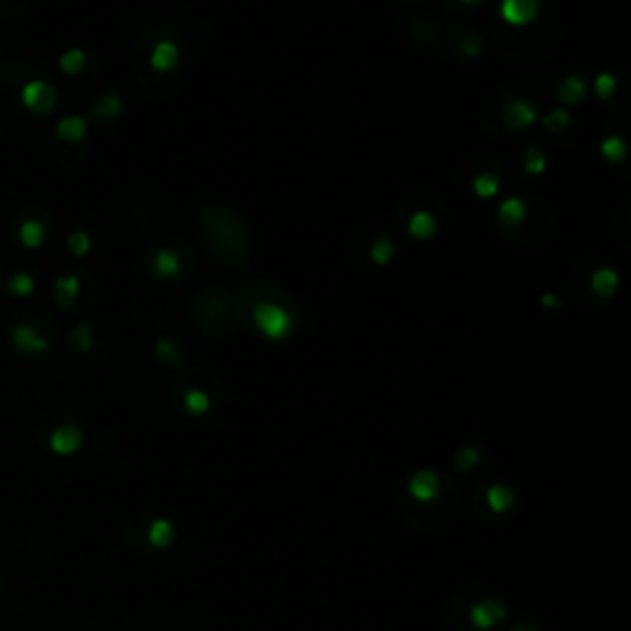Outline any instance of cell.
Wrapping results in <instances>:
<instances>
[{
  "mask_svg": "<svg viewBox=\"0 0 631 631\" xmlns=\"http://www.w3.org/2000/svg\"><path fill=\"white\" fill-rule=\"evenodd\" d=\"M254 323L264 333L269 340H284L289 338V333L293 331V318L286 309L276 304H269V301H262V304L254 306Z\"/></svg>",
  "mask_w": 631,
  "mask_h": 631,
  "instance_id": "obj_1",
  "label": "cell"
},
{
  "mask_svg": "<svg viewBox=\"0 0 631 631\" xmlns=\"http://www.w3.org/2000/svg\"><path fill=\"white\" fill-rule=\"evenodd\" d=\"M23 104L33 113H50L57 104V91L42 79H35L23 86Z\"/></svg>",
  "mask_w": 631,
  "mask_h": 631,
  "instance_id": "obj_2",
  "label": "cell"
},
{
  "mask_svg": "<svg viewBox=\"0 0 631 631\" xmlns=\"http://www.w3.org/2000/svg\"><path fill=\"white\" fill-rule=\"evenodd\" d=\"M540 10V0H503L501 3V17L508 25L523 28L533 23Z\"/></svg>",
  "mask_w": 631,
  "mask_h": 631,
  "instance_id": "obj_3",
  "label": "cell"
},
{
  "mask_svg": "<svg viewBox=\"0 0 631 631\" xmlns=\"http://www.w3.org/2000/svg\"><path fill=\"white\" fill-rule=\"evenodd\" d=\"M12 345H15L20 353H30V355L45 353L47 350V340L42 338L33 326H28V323L15 326V331H12Z\"/></svg>",
  "mask_w": 631,
  "mask_h": 631,
  "instance_id": "obj_4",
  "label": "cell"
},
{
  "mask_svg": "<svg viewBox=\"0 0 631 631\" xmlns=\"http://www.w3.org/2000/svg\"><path fill=\"white\" fill-rule=\"evenodd\" d=\"M503 118H506V124L511 129H528L536 121V109H533V104L525 102V99H513L503 109Z\"/></svg>",
  "mask_w": 631,
  "mask_h": 631,
  "instance_id": "obj_5",
  "label": "cell"
},
{
  "mask_svg": "<svg viewBox=\"0 0 631 631\" xmlns=\"http://www.w3.org/2000/svg\"><path fill=\"white\" fill-rule=\"evenodd\" d=\"M503 616H506V609H503V604L493 602V599H486V602L476 604V607L471 609V621L479 629H488V626H493L496 621H501Z\"/></svg>",
  "mask_w": 631,
  "mask_h": 631,
  "instance_id": "obj_6",
  "label": "cell"
},
{
  "mask_svg": "<svg viewBox=\"0 0 631 631\" xmlns=\"http://www.w3.org/2000/svg\"><path fill=\"white\" fill-rule=\"evenodd\" d=\"M178 60H181V52H178V47H175L173 42H168V39L158 42L151 52V67L156 69V72H170V69L178 64Z\"/></svg>",
  "mask_w": 631,
  "mask_h": 631,
  "instance_id": "obj_7",
  "label": "cell"
},
{
  "mask_svg": "<svg viewBox=\"0 0 631 631\" xmlns=\"http://www.w3.org/2000/svg\"><path fill=\"white\" fill-rule=\"evenodd\" d=\"M79 444H82V432L74 424H64L52 434V449L57 454H72Z\"/></svg>",
  "mask_w": 631,
  "mask_h": 631,
  "instance_id": "obj_8",
  "label": "cell"
},
{
  "mask_svg": "<svg viewBox=\"0 0 631 631\" xmlns=\"http://www.w3.org/2000/svg\"><path fill=\"white\" fill-rule=\"evenodd\" d=\"M616 286H619V276H616L614 269L602 266V269H597L592 274V291L597 293V296H602V299L614 296Z\"/></svg>",
  "mask_w": 631,
  "mask_h": 631,
  "instance_id": "obj_9",
  "label": "cell"
},
{
  "mask_svg": "<svg viewBox=\"0 0 631 631\" xmlns=\"http://www.w3.org/2000/svg\"><path fill=\"white\" fill-rule=\"evenodd\" d=\"M437 486H439V481H437V476L429 471L417 473V476H412V481H410L412 496L417 498V501H432V498L437 496Z\"/></svg>",
  "mask_w": 631,
  "mask_h": 631,
  "instance_id": "obj_10",
  "label": "cell"
},
{
  "mask_svg": "<svg viewBox=\"0 0 631 631\" xmlns=\"http://www.w3.org/2000/svg\"><path fill=\"white\" fill-rule=\"evenodd\" d=\"M498 220H501L506 227L520 225V222L525 220V205H523V200H518V197H508V200H503L501 208H498Z\"/></svg>",
  "mask_w": 631,
  "mask_h": 631,
  "instance_id": "obj_11",
  "label": "cell"
},
{
  "mask_svg": "<svg viewBox=\"0 0 631 631\" xmlns=\"http://www.w3.org/2000/svg\"><path fill=\"white\" fill-rule=\"evenodd\" d=\"M86 134V118L82 116H64L57 124V136L62 141H82Z\"/></svg>",
  "mask_w": 631,
  "mask_h": 631,
  "instance_id": "obj_12",
  "label": "cell"
},
{
  "mask_svg": "<svg viewBox=\"0 0 631 631\" xmlns=\"http://www.w3.org/2000/svg\"><path fill=\"white\" fill-rule=\"evenodd\" d=\"M153 271H156L158 276H163V279H170V276H175L181 271V257L173 254L170 249H161V252L153 257Z\"/></svg>",
  "mask_w": 631,
  "mask_h": 631,
  "instance_id": "obj_13",
  "label": "cell"
},
{
  "mask_svg": "<svg viewBox=\"0 0 631 631\" xmlns=\"http://www.w3.org/2000/svg\"><path fill=\"white\" fill-rule=\"evenodd\" d=\"M434 232H437V220L429 212L419 210L410 217V235L414 239H429V237H434Z\"/></svg>",
  "mask_w": 631,
  "mask_h": 631,
  "instance_id": "obj_14",
  "label": "cell"
},
{
  "mask_svg": "<svg viewBox=\"0 0 631 631\" xmlns=\"http://www.w3.org/2000/svg\"><path fill=\"white\" fill-rule=\"evenodd\" d=\"M79 296V276H60L55 286V299L60 306H72Z\"/></svg>",
  "mask_w": 631,
  "mask_h": 631,
  "instance_id": "obj_15",
  "label": "cell"
},
{
  "mask_svg": "<svg viewBox=\"0 0 631 631\" xmlns=\"http://www.w3.org/2000/svg\"><path fill=\"white\" fill-rule=\"evenodd\" d=\"M585 94H587V86H585V82H582L580 77H565L563 84H560V89H558V96H560V102H563V104H577V102H582V99H585Z\"/></svg>",
  "mask_w": 631,
  "mask_h": 631,
  "instance_id": "obj_16",
  "label": "cell"
},
{
  "mask_svg": "<svg viewBox=\"0 0 631 631\" xmlns=\"http://www.w3.org/2000/svg\"><path fill=\"white\" fill-rule=\"evenodd\" d=\"M45 227H42V222L37 220H28L23 222V227H20V242H23V247L28 249H37L39 244L45 242Z\"/></svg>",
  "mask_w": 631,
  "mask_h": 631,
  "instance_id": "obj_17",
  "label": "cell"
},
{
  "mask_svg": "<svg viewBox=\"0 0 631 631\" xmlns=\"http://www.w3.org/2000/svg\"><path fill=\"white\" fill-rule=\"evenodd\" d=\"M599 148H602V156L607 158L609 163H619V161L626 158V143L621 141L619 136H609V138H604Z\"/></svg>",
  "mask_w": 631,
  "mask_h": 631,
  "instance_id": "obj_18",
  "label": "cell"
},
{
  "mask_svg": "<svg viewBox=\"0 0 631 631\" xmlns=\"http://www.w3.org/2000/svg\"><path fill=\"white\" fill-rule=\"evenodd\" d=\"M148 538H151V542L156 547H165L173 542V525L168 523V520H156V523L151 525V530H148Z\"/></svg>",
  "mask_w": 631,
  "mask_h": 631,
  "instance_id": "obj_19",
  "label": "cell"
},
{
  "mask_svg": "<svg viewBox=\"0 0 631 631\" xmlns=\"http://www.w3.org/2000/svg\"><path fill=\"white\" fill-rule=\"evenodd\" d=\"M86 64V55L82 50H69L60 57V69L64 74H79Z\"/></svg>",
  "mask_w": 631,
  "mask_h": 631,
  "instance_id": "obj_20",
  "label": "cell"
},
{
  "mask_svg": "<svg viewBox=\"0 0 631 631\" xmlns=\"http://www.w3.org/2000/svg\"><path fill=\"white\" fill-rule=\"evenodd\" d=\"M394 257V244L390 242L387 237H380V239H375V244L370 247V259L375 262V264L385 266L390 264V259Z\"/></svg>",
  "mask_w": 631,
  "mask_h": 631,
  "instance_id": "obj_21",
  "label": "cell"
},
{
  "mask_svg": "<svg viewBox=\"0 0 631 631\" xmlns=\"http://www.w3.org/2000/svg\"><path fill=\"white\" fill-rule=\"evenodd\" d=\"M488 506L496 513H503L513 506V491H508L506 486H493L488 488Z\"/></svg>",
  "mask_w": 631,
  "mask_h": 631,
  "instance_id": "obj_22",
  "label": "cell"
},
{
  "mask_svg": "<svg viewBox=\"0 0 631 631\" xmlns=\"http://www.w3.org/2000/svg\"><path fill=\"white\" fill-rule=\"evenodd\" d=\"M121 109H124V104H121V99L113 94H107L102 99V102L96 104L94 109V116L96 118H116L118 113H121Z\"/></svg>",
  "mask_w": 631,
  "mask_h": 631,
  "instance_id": "obj_23",
  "label": "cell"
},
{
  "mask_svg": "<svg viewBox=\"0 0 631 631\" xmlns=\"http://www.w3.org/2000/svg\"><path fill=\"white\" fill-rule=\"evenodd\" d=\"M8 291L12 293V296H30V293L35 291V279L30 274H15L8 282Z\"/></svg>",
  "mask_w": 631,
  "mask_h": 631,
  "instance_id": "obj_24",
  "label": "cell"
},
{
  "mask_svg": "<svg viewBox=\"0 0 631 631\" xmlns=\"http://www.w3.org/2000/svg\"><path fill=\"white\" fill-rule=\"evenodd\" d=\"M185 410L190 414H205L210 410V397L205 392H200V390H190L185 394Z\"/></svg>",
  "mask_w": 631,
  "mask_h": 631,
  "instance_id": "obj_25",
  "label": "cell"
},
{
  "mask_svg": "<svg viewBox=\"0 0 631 631\" xmlns=\"http://www.w3.org/2000/svg\"><path fill=\"white\" fill-rule=\"evenodd\" d=\"M473 192L479 197H493L498 192V178L491 173L479 175V178L473 181Z\"/></svg>",
  "mask_w": 631,
  "mask_h": 631,
  "instance_id": "obj_26",
  "label": "cell"
},
{
  "mask_svg": "<svg viewBox=\"0 0 631 631\" xmlns=\"http://www.w3.org/2000/svg\"><path fill=\"white\" fill-rule=\"evenodd\" d=\"M614 91H616V79L609 72H602L597 79H594V94H597L599 99H612Z\"/></svg>",
  "mask_w": 631,
  "mask_h": 631,
  "instance_id": "obj_27",
  "label": "cell"
},
{
  "mask_svg": "<svg viewBox=\"0 0 631 631\" xmlns=\"http://www.w3.org/2000/svg\"><path fill=\"white\" fill-rule=\"evenodd\" d=\"M545 168H547L545 153H542L540 148H530V151L525 153V170L533 173V175H540Z\"/></svg>",
  "mask_w": 631,
  "mask_h": 631,
  "instance_id": "obj_28",
  "label": "cell"
},
{
  "mask_svg": "<svg viewBox=\"0 0 631 631\" xmlns=\"http://www.w3.org/2000/svg\"><path fill=\"white\" fill-rule=\"evenodd\" d=\"M542 124H545V129L547 131H565L567 129V124H569V113L565 111V109H555V111H550L547 113L545 118H542Z\"/></svg>",
  "mask_w": 631,
  "mask_h": 631,
  "instance_id": "obj_29",
  "label": "cell"
},
{
  "mask_svg": "<svg viewBox=\"0 0 631 631\" xmlns=\"http://www.w3.org/2000/svg\"><path fill=\"white\" fill-rule=\"evenodd\" d=\"M67 244H69V252L77 254V257H84V254L91 249L89 235H86V232H82V230L72 232V235H69V242Z\"/></svg>",
  "mask_w": 631,
  "mask_h": 631,
  "instance_id": "obj_30",
  "label": "cell"
},
{
  "mask_svg": "<svg viewBox=\"0 0 631 631\" xmlns=\"http://www.w3.org/2000/svg\"><path fill=\"white\" fill-rule=\"evenodd\" d=\"M72 343L77 345L79 350H89L91 348V328L86 326V323H79L77 328H74V333H72Z\"/></svg>",
  "mask_w": 631,
  "mask_h": 631,
  "instance_id": "obj_31",
  "label": "cell"
},
{
  "mask_svg": "<svg viewBox=\"0 0 631 631\" xmlns=\"http://www.w3.org/2000/svg\"><path fill=\"white\" fill-rule=\"evenodd\" d=\"M461 50H464V55H468V57H473V55H479L481 52V37L476 33H466L461 37Z\"/></svg>",
  "mask_w": 631,
  "mask_h": 631,
  "instance_id": "obj_32",
  "label": "cell"
},
{
  "mask_svg": "<svg viewBox=\"0 0 631 631\" xmlns=\"http://www.w3.org/2000/svg\"><path fill=\"white\" fill-rule=\"evenodd\" d=\"M156 353H158V358H161V360H165V363H173L175 358H178V348H175V345L170 343V340H165V338L158 340V343H156Z\"/></svg>",
  "mask_w": 631,
  "mask_h": 631,
  "instance_id": "obj_33",
  "label": "cell"
},
{
  "mask_svg": "<svg viewBox=\"0 0 631 631\" xmlns=\"http://www.w3.org/2000/svg\"><path fill=\"white\" fill-rule=\"evenodd\" d=\"M476 461H479V454H476V449H471V446H466V449H461V454H457V464L461 468H471Z\"/></svg>",
  "mask_w": 631,
  "mask_h": 631,
  "instance_id": "obj_34",
  "label": "cell"
},
{
  "mask_svg": "<svg viewBox=\"0 0 631 631\" xmlns=\"http://www.w3.org/2000/svg\"><path fill=\"white\" fill-rule=\"evenodd\" d=\"M542 306H545V309H558V299L550 296V293H545V296H542Z\"/></svg>",
  "mask_w": 631,
  "mask_h": 631,
  "instance_id": "obj_35",
  "label": "cell"
},
{
  "mask_svg": "<svg viewBox=\"0 0 631 631\" xmlns=\"http://www.w3.org/2000/svg\"><path fill=\"white\" fill-rule=\"evenodd\" d=\"M518 631H538L536 626H518Z\"/></svg>",
  "mask_w": 631,
  "mask_h": 631,
  "instance_id": "obj_36",
  "label": "cell"
},
{
  "mask_svg": "<svg viewBox=\"0 0 631 631\" xmlns=\"http://www.w3.org/2000/svg\"><path fill=\"white\" fill-rule=\"evenodd\" d=\"M461 3H466V6H479L481 0H461Z\"/></svg>",
  "mask_w": 631,
  "mask_h": 631,
  "instance_id": "obj_37",
  "label": "cell"
}]
</instances>
